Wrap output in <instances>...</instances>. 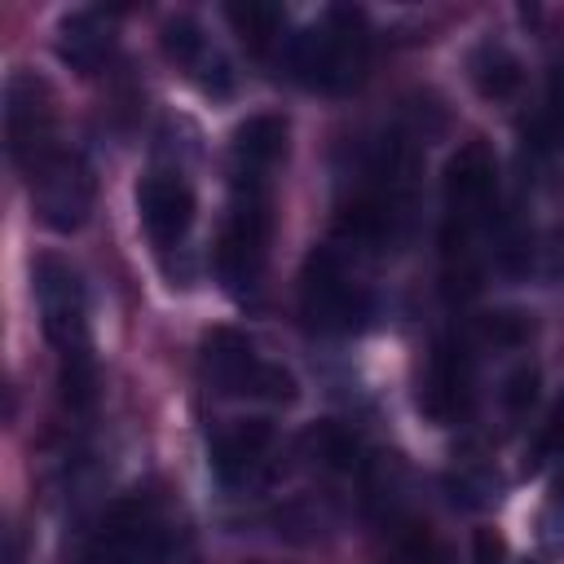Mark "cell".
I'll return each mask as SVG.
<instances>
[{
  "instance_id": "obj_1",
  "label": "cell",
  "mask_w": 564,
  "mask_h": 564,
  "mask_svg": "<svg viewBox=\"0 0 564 564\" xmlns=\"http://www.w3.org/2000/svg\"><path fill=\"white\" fill-rule=\"evenodd\" d=\"M370 66V26L361 9L330 4L313 26L291 35V70L304 88L317 93H352Z\"/></svg>"
},
{
  "instance_id": "obj_2",
  "label": "cell",
  "mask_w": 564,
  "mask_h": 564,
  "mask_svg": "<svg viewBox=\"0 0 564 564\" xmlns=\"http://www.w3.org/2000/svg\"><path fill=\"white\" fill-rule=\"evenodd\" d=\"M273 176H242L234 172V198L229 216L216 238V273L229 286V295H256L269 260V238H273Z\"/></svg>"
},
{
  "instance_id": "obj_3",
  "label": "cell",
  "mask_w": 564,
  "mask_h": 564,
  "mask_svg": "<svg viewBox=\"0 0 564 564\" xmlns=\"http://www.w3.org/2000/svg\"><path fill=\"white\" fill-rule=\"evenodd\" d=\"M198 357H203L207 383H212L220 397H260V401L286 405V401H295V392H300V388H295V375H291L286 366H278V361H264L260 348H256L242 330H234V326L207 330Z\"/></svg>"
},
{
  "instance_id": "obj_4",
  "label": "cell",
  "mask_w": 564,
  "mask_h": 564,
  "mask_svg": "<svg viewBox=\"0 0 564 564\" xmlns=\"http://www.w3.org/2000/svg\"><path fill=\"white\" fill-rule=\"evenodd\" d=\"M26 185H31V207L40 216V225H48L53 234H75L88 212H93V167L84 163L79 150L66 145H48L44 154H35L26 167Z\"/></svg>"
},
{
  "instance_id": "obj_5",
  "label": "cell",
  "mask_w": 564,
  "mask_h": 564,
  "mask_svg": "<svg viewBox=\"0 0 564 564\" xmlns=\"http://www.w3.org/2000/svg\"><path fill=\"white\" fill-rule=\"evenodd\" d=\"M300 313L317 335H357L370 322V295L361 282H352L335 247L308 256L300 278Z\"/></svg>"
},
{
  "instance_id": "obj_6",
  "label": "cell",
  "mask_w": 564,
  "mask_h": 564,
  "mask_svg": "<svg viewBox=\"0 0 564 564\" xmlns=\"http://www.w3.org/2000/svg\"><path fill=\"white\" fill-rule=\"evenodd\" d=\"M31 286H35L44 335L57 348V361L93 357V344H88V295H84L79 269L66 264L62 256H35Z\"/></svg>"
},
{
  "instance_id": "obj_7",
  "label": "cell",
  "mask_w": 564,
  "mask_h": 564,
  "mask_svg": "<svg viewBox=\"0 0 564 564\" xmlns=\"http://www.w3.org/2000/svg\"><path fill=\"white\" fill-rule=\"evenodd\" d=\"M53 88L35 70H13L4 79V137H9V159L22 172L35 154L57 145L53 137Z\"/></svg>"
},
{
  "instance_id": "obj_8",
  "label": "cell",
  "mask_w": 564,
  "mask_h": 564,
  "mask_svg": "<svg viewBox=\"0 0 564 564\" xmlns=\"http://www.w3.org/2000/svg\"><path fill=\"white\" fill-rule=\"evenodd\" d=\"M137 212H141L150 242L163 256L185 247V238L194 229V194L176 172H150L137 185Z\"/></svg>"
},
{
  "instance_id": "obj_9",
  "label": "cell",
  "mask_w": 564,
  "mask_h": 564,
  "mask_svg": "<svg viewBox=\"0 0 564 564\" xmlns=\"http://www.w3.org/2000/svg\"><path fill=\"white\" fill-rule=\"evenodd\" d=\"M494 189H498V172L489 150L480 141H467L445 167V207H449V229L458 225V247L467 242V229L489 212Z\"/></svg>"
},
{
  "instance_id": "obj_10",
  "label": "cell",
  "mask_w": 564,
  "mask_h": 564,
  "mask_svg": "<svg viewBox=\"0 0 564 564\" xmlns=\"http://www.w3.org/2000/svg\"><path fill=\"white\" fill-rule=\"evenodd\" d=\"M273 445V423L269 419H234L212 436V471L220 485H242L260 471L264 454Z\"/></svg>"
},
{
  "instance_id": "obj_11",
  "label": "cell",
  "mask_w": 564,
  "mask_h": 564,
  "mask_svg": "<svg viewBox=\"0 0 564 564\" xmlns=\"http://www.w3.org/2000/svg\"><path fill=\"white\" fill-rule=\"evenodd\" d=\"M467 401H471V366L454 339H436L419 405L436 423H454L458 414H467Z\"/></svg>"
},
{
  "instance_id": "obj_12",
  "label": "cell",
  "mask_w": 564,
  "mask_h": 564,
  "mask_svg": "<svg viewBox=\"0 0 564 564\" xmlns=\"http://www.w3.org/2000/svg\"><path fill=\"white\" fill-rule=\"evenodd\" d=\"M110 48H115V26L101 9H75L57 22V57L70 70H79V75L101 70Z\"/></svg>"
},
{
  "instance_id": "obj_13",
  "label": "cell",
  "mask_w": 564,
  "mask_h": 564,
  "mask_svg": "<svg viewBox=\"0 0 564 564\" xmlns=\"http://www.w3.org/2000/svg\"><path fill=\"white\" fill-rule=\"evenodd\" d=\"M286 119L282 115H251L234 128V172L242 176H269L286 159Z\"/></svg>"
},
{
  "instance_id": "obj_14",
  "label": "cell",
  "mask_w": 564,
  "mask_h": 564,
  "mask_svg": "<svg viewBox=\"0 0 564 564\" xmlns=\"http://www.w3.org/2000/svg\"><path fill=\"white\" fill-rule=\"evenodd\" d=\"M467 79H471V88H476L485 101H511V97L520 93L524 70H520V57H516L507 44L480 40V44L467 53Z\"/></svg>"
},
{
  "instance_id": "obj_15",
  "label": "cell",
  "mask_w": 564,
  "mask_h": 564,
  "mask_svg": "<svg viewBox=\"0 0 564 564\" xmlns=\"http://www.w3.org/2000/svg\"><path fill=\"white\" fill-rule=\"evenodd\" d=\"M159 44H163L167 62H176V66H181V70H189V75H198V70L207 66V57L216 53V48L207 44L203 26H198L194 18H185V13L163 22V31H159Z\"/></svg>"
},
{
  "instance_id": "obj_16",
  "label": "cell",
  "mask_w": 564,
  "mask_h": 564,
  "mask_svg": "<svg viewBox=\"0 0 564 564\" xmlns=\"http://www.w3.org/2000/svg\"><path fill=\"white\" fill-rule=\"evenodd\" d=\"M225 18L234 22V31L242 35V44L251 53H269L273 40H282V9L264 4V0H247V4H225Z\"/></svg>"
},
{
  "instance_id": "obj_17",
  "label": "cell",
  "mask_w": 564,
  "mask_h": 564,
  "mask_svg": "<svg viewBox=\"0 0 564 564\" xmlns=\"http://www.w3.org/2000/svg\"><path fill=\"white\" fill-rule=\"evenodd\" d=\"M304 445H308V454L317 458V463H326V467H335V471H348L352 463H357V436L348 432V427H339V423H313L308 427V436H304Z\"/></svg>"
},
{
  "instance_id": "obj_18",
  "label": "cell",
  "mask_w": 564,
  "mask_h": 564,
  "mask_svg": "<svg viewBox=\"0 0 564 564\" xmlns=\"http://www.w3.org/2000/svg\"><path fill=\"white\" fill-rule=\"evenodd\" d=\"M538 401V366H516L507 379H502V405L511 410V414H524L529 405Z\"/></svg>"
},
{
  "instance_id": "obj_19",
  "label": "cell",
  "mask_w": 564,
  "mask_h": 564,
  "mask_svg": "<svg viewBox=\"0 0 564 564\" xmlns=\"http://www.w3.org/2000/svg\"><path fill=\"white\" fill-rule=\"evenodd\" d=\"M480 330H485V339H494V344H507V348H516V344H524L529 339V317L524 313H485V322H480Z\"/></svg>"
},
{
  "instance_id": "obj_20",
  "label": "cell",
  "mask_w": 564,
  "mask_h": 564,
  "mask_svg": "<svg viewBox=\"0 0 564 564\" xmlns=\"http://www.w3.org/2000/svg\"><path fill=\"white\" fill-rule=\"evenodd\" d=\"M546 282H564V225H555L538 247H533V264Z\"/></svg>"
},
{
  "instance_id": "obj_21",
  "label": "cell",
  "mask_w": 564,
  "mask_h": 564,
  "mask_svg": "<svg viewBox=\"0 0 564 564\" xmlns=\"http://www.w3.org/2000/svg\"><path fill=\"white\" fill-rule=\"evenodd\" d=\"M546 128H551V137L564 145V62L551 70V79H546Z\"/></svg>"
},
{
  "instance_id": "obj_22",
  "label": "cell",
  "mask_w": 564,
  "mask_h": 564,
  "mask_svg": "<svg viewBox=\"0 0 564 564\" xmlns=\"http://www.w3.org/2000/svg\"><path fill=\"white\" fill-rule=\"evenodd\" d=\"M555 449H564V397H560V405H555V414H551V427H546L542 441H538V458H546V454H555Z\"/></svg>"
},
{
  "instance_id": "obj_23",
  "label": "cell",
  "mask_w": 564,
  "mask_h": 564,
  "mask_svg": "<svg viewBox=\"0 0 564 564\" xmlns=\"http://www.w3.org/2000/svg\"><path fill=\"white\" fill-rule=\"evenodd\" d=\"M476 564H502V538L494 529H476Z\"/></svg>"
}]
</instances>
